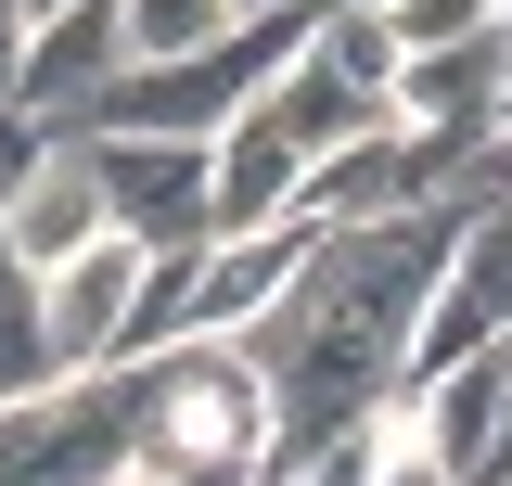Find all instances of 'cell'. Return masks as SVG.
<instances>
[{
	"instance_id": "30bf717a",
	"label": "cell",
	"mask_w": 512,
	"mask_h": 486,
	"mask_svg": "<svg viewBox=\"0 0 512 486\" xmlns=\"http://www.w3.org/2000/svg\"><path fill=\"white\" fill-rule=\"evenodd\" d=\"M218 39H244L231 0H128V64H192Z\"/></svg>"
},
{
	"instance_id": "52a82bcc",
	"label": "cell",
	"mask_w": 512,
	"mask_h": 486,
	"mask_svg": "<svg viewBox=\"0 0 512 486\" xmlns=\"http://www.w3.org/2000/svg\"><path fill=\"white\" fill-rule=\"evenodd\" d=\"M308 218H295V231H244V243H205V256H192V307H205V346H244L256 320H269V307L295 295V269H308Z\"/></svg>"
},
{
	"instance_id": "8fae6325",
	"label": "cell",
	"mask_w": 512,
	"mask_h": 486,
	"mask_svg": "<svg viewBox=\"0 0 512 486\" xmlns=\"http://www.w3.org/2000/svg\"><path fill=\"white\" fill-rule=\"evenodd\" d=\"M384 26H397V52L423 64V52H461V39H500L512 0H384Z\"/></svg>"
},
{
	"instance_id": "4fadbf2b",
	"label": "cell",
	"mask_w": 512,
	"mask_h": 486,
	"mask_svg": "<svg viewBox=\"0 0 512 486\" xmlns=\"http://www.w3.org/2000/svg\"><path fill=\"white\" fill-rule=\"evenodd\" d=\"M13 13H26V39H39V26H64V13H77V0H13Z\"/></svg>"
},
{
	"instance_id": "277c9868",
	"label": "cell",
	"mask_w": 512,
	"mask_h": 486,
	"mask_svg": "<svg viewBox=\"0 0 512 486\" xmlns=\"http://www.w3.org/2000/svg\"><path fill=\"white\" fill-rule=\"evenodd\" d=\"M116 243V205H103V180H90V154L77 141H52L26 180H13V205H0V256L13 269H77V256H103Z\"/></svg>"
},
{
	"instance_id": "7c38bea8",
	"label": "cell",
	"mask_w": 512,
	"mask_h": 486,
	"mask_svg": "<svg viewBox=\"0 0 512 486\" xmlns=\"http://www.w3.org/2000/svg\"><path fill=\"white\" fill-rule=\"evenodd\" d=\"M13 90H26V13L0 0V116H13Z\"/></svg>"
},
{
	"instance_id": "ba28073f",
	"label": "cell",
	"mask_w": 512,
	"mask_h": 486,
	"mask_svg": "<svg viewBox=\"0 0 512 486\" xmlns=\"http://www.w3.org/2000/svg\"><path fill=\"white\" fill-rule=\"evenodd\" d=\"M64 359H52V295H39V269H13L0 256V410H26V397H52Z\"/></svg>"
},
{
	"instance_id": "8992f818",
	"label": "cell",
	"mask_w": 512,
	"mask_h": 486,
	"mask_svg": "<svg viewBox=\"0 0 512 486\" xmlns=\"http://www.w3.org/2000/svg\"><path fill=\"white\" fill-rule=\"evenodd\" d=\"M256 128H269V141H282V154H295V167H333V154H359V141H384V128H397V103H384V90H359V77H333V64H295V77H282V90H269V103H256Z\"/></svg>"
},
{
	"instance_id": "9c48e42d",
	"label": "cell",
	"mask_w": 512,
	"mask_h": 486,
	"mask_svg": "<svg viewBox=\"0 0 512 486\" xmlns=\"http://www.w3.org/2000/svg\"><path fill=\"white\" fill-rule=\"evenodd\" d=\"M308 52L333 64V77H359V90H384V103H397V77H410V52H397V26H384V0H333Z\"/></svg>"
},
{
	"instance_id": "7a4b0ae2",
	"label": "cell",
	"mask_w": 512,
	"mask_h": 486,
	"mask_svg": "<svg viewBox=\"0 0 512 486\" xmlns=\"http://www.w3.org/2000/svg\"><path fill=\"white\" fill-rule=\"evenodd\" d=\"M90 180L116 205V243L141 256H205V205H218V141H77Z\"/></svg>"
},
{
	"instance_id": "5b68a950",
	"label": "cell",
	"mask_w": 512,
	"mask_h": 486,
	"mask_svg": "<svg viewBox=\"0 0 512 486\" xmlns=\"http://www.w3.org/2000/svg\"><path fill=\"white\" fill-rule=\"evenodd\" d=\"M141 282H154V256H141V243H103V256H77V269L39 282V295H52V359H64V384L116 371L128 320H141Z\"/></svg>"
},
{
	"instance_id": "5bb4252c",
	"label": "cell",
	"mask_w": 512,
	"mask_h": 486,
	"mask_svg": "<svg viewBox=\"0 0 512 486\" xmlns=\"http://www.w3.org/2000/svg\"><path fill=\"white\" fill-rule=\"evenodd\" d=\"M500 486H512V474H500Z\"/></svg>"
},
{
	"instance_id": "3957f363",
	"label": "cell",
	"mask_w": 512,
	"mask_h": 486,
	"mask_svg": "<svg viewBox=\"0 0 512 486\" xmlns=\"http://www.w3.org/2000/svg\"><path fill=\"white\" fill-rule=\"evenodd\" d=\"M512 346V205H474V231L448 256L436 307H423V346H410V397H436L461 359H487Z\"/></svg>"
},
{
	"instance_id": "6da1fadb",
	"label": "cell",
	"mask_w": 512,
	"mask_h": 486,
	"mask_svg": "<svg viewBox=\"0 0 512 486\" xmlns=\"http://www.w3.org/2000/svg\"><path fill=\"white\" fill-rule=\"evenodd\" d=\"M0 486H141V371H90L0 410Z\"/></svg>"
}]
</instances>
